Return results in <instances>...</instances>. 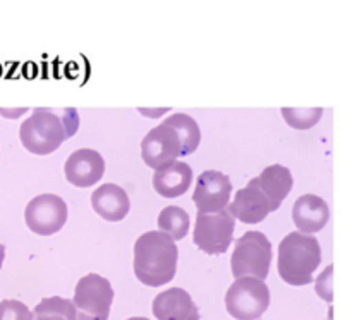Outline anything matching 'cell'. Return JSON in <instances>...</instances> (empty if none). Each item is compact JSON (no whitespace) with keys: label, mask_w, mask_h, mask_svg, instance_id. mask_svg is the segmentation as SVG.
<instances>
[{"label":"cell","mask_w":352,"mask_h":320,"mask_svg":"<svg viewBox=\"0 0 352 320\" xmlns=\"http://www.w3.org/2000/svg\"><path fill=\"white\" fill-rule=\"evenodd\" d=\"M78 110L71 109H34L19 127L23 147L34 155H48L57 150L67 138L78 131Z\"/></svg>","instance_id":"1"},{"label":"cell","mask_w":352,"mask_h":320,"mask_svg":"<svg viewBox=\"0 0 352 320\" xmlns=\"http://www.w3.org/2000/svg\"><path fill=\"white\" fill-rule=\"evenodd\" d=\"M179 248L160 231H148L134 243V274L150 288H158L174 279L177 272Z\"/></svg>","instance_id":"2"},{"label":"cell","mask_w":352,"mask_h":320,"mask_svg":"<svg viewBox=\"0 0 352 320\" xmlns=\"http://www.w3.org/2000/svg\"><path fill=\"white\" fill-rule=\"evenodd\" d=\"M322 264V248L315 236L298 231L287 234L278 244V274L287 284H311L313 272Z\"/></svg>","instance_id":"3"},{"label":"cell","mask_w":352,"mask_h":320,"mask_svg":"<svg viewBox=\"0 0 352 320\" xmlns=\"http://www.w3.org/2000/svg\"><path fill=\"white\" fill-rule=\"evenodd\" d=\"M270 265L272 244L263 233L248 231L236 241V248L230 258L234 277H254L265 281L270 272Z\"/></svg>","instance_id":"4"},{"label":"cell","mask_w":352,"mask_h":320,"mask_svg":"<svg viewBox=\"0 0 352 320\" xmlns=\"http://www.w3.org/2000/svg\"><path fill=\"white\" fill-rule=\"evenodd\" d=\"M71 301L74 305L76 320H109L113 289L109 279L88 274L78 281Z\"/></svg>","instance_id":"5"},{"label":"cell","mask_w":352,"mask_h":320,"mask_svg":"<svg viewBox=\"0 0 352 320\" xmlns=\"http://www.w3.org/2000/svg\"><path fill=\"white\" fill-rule=\"evenodd\" d=\"M226 306L236 320H258L270 306V289L260 279L239 277L226 292Z\"/></svg>","instance_id":"6"},{"label":"cell","mask_w":352,"mask_h":320,"mask_svg":"<svg viewBox=\"0 0 352 320\" xmlns=\"http://www.w3.org/2000/svg\"><path fill=\"white\" fill-rule=\"evenodd\" d=\"M236 219L229 209L217 213H199L196 215L192 239L201 251L208 255H220L229 250L234 239Z\"/></svg>","instance_id":"7"},{"label":"cell","mask_w":352,"mask_h":320,"mask_svg":"<svg viewBox=\"0 0 352 320\" xmlns=\"http://www.w3.org/2000/svg\"><path fill=\"white\" fill-rule=\"evenodd\" d=\"M24 220L34 234L50 236L58 233L67 222V205L60 196L43 193L28 203Z\"/></svg>","instance_id":"8"},{"label":"cell","mask_w":352,"mask_h":320,"mask_svg":"<svg viewBox=\"0 0 352 320\" xmlns=\"http://www.w3.org/2000/svg\"><path fill=\"white\" fill-rule=\"evenodd\" d=\"M141 157L155 171L182 157V145L174 127L165 122L153 127L141 141Z\"/></svg>","instance_id":"9"},{"label":"cell","mask_w":352,"mask_h":320,"mask_svg":"<svg viewBox=\"0 0 352 320\" xmlns=\"http://www.w3.org/2000/svg\"><path fill=\"white\" fill-rule=\"evenodd\" d=\"M232 193V182L229 175L219 171H205L196 181L195 202L199 213H217L227 209Z\"/></svg>","instance_id":"10"},{"label":"cell","mask_w":352,"mask_h":320,"mask_svg":"<svg viewBox=\"0 0 352 320\" xmlns=\"http://www.w3.org/2000/svg\"><path fill=\"white\" fill-rule=\"evenodd\" d=\"M65 179L76 188H89L103 178L105 160L91 148H81L69 155L65 162Z\"/></svg>","instance_id":"11"},{"label":"cell","mask_w":352,"mask_h":320,"mask_svg":"<svg viewBox=\"0 0 352 320\" xmlns=\"http://www.w3.org/2000/svg\"><path fill=\"white\" fill-rule=\"evenodd\" d=\"M151 310L158 320H199L198 306L182 288H170L155 296Z\"/></svg>","instance_id":"12"},{"label":"cell","mask_w":352,"mask_h":320,"mask_svg":"<svg viewBox=\"0 0 352 320\" xmlns=\"http://www.w3.org/2000/svg\"><path fill=\"white\" fill-rule=\"evenodd\" d=\"M229 212L234 219H239L244 224H258L267 219L272 210V203L263 193L258 189L253 179L246 188L239 189L234 196V202L229 205Z\"/></svg>","instance_id":"13"},{"label":"cell","mask_w":352,"mask_h":320,"mask_svg":"<svg viewBox=\"0 0 352 320\" xmlns=\"http://www.w3.org/2000/svg\"><path fill=\"white\" fill-rule=\"evenodd\" d=\"M330 219V209L323 198L316 195H302L292 206V220L301 234L313 236L322 231Z\"/></svg>","instance_id":"14"},{"label":"cell","mask_w":352,"mask_h":320,"mask_svg":"<svg viewBox=\"0 0 352 320\" xmlns=\"http://www.w3.org/2000/svg\"><path fill=\"white\" fill-rule=\"evenodd\" d=\"M91 206L102 219L119 222L129 213L131 202L127 193L119 184L107 182L93 191Z\"/></svg>","instance_id":"15"},{"label":"cell","mask_w":352,"mask_h":320,"mask_svg":"<svg viewBox=\"0 0 352 320\" xmlns=\"http://www.w3.org/2000/svg\"><path fill=\"white\" fill-rule=\"evenodd\" d=\"M192 182V169L186 162L174 160L157 169L153 175V188L162 198H179Z\"/></svg>","instance_id":"16"},{"label":"cell","mask_w":352,"mask_h":320,"mask_svg":"<svg viewBox=\"0 0 352 320\" xmlns=\"http://www.w3.org/2000/svg\"><path fill=\"white\" fill-rule=\"evenodd\" d=\"M253 182L270 200L272 210L275 212V210L280 209V203L291 193L294 179H292L291 171L287 167H284L280 164H274L268 165L258 178H254Z\"/></svg>","instance_id":"17"},{"label":"cell","mask_w":352,"mask_h":320,"mask_svg":"<svg viewBox=\"0 0 352 320\" xmlns=\"http://www.w3.org/2000/svg\"><path fill=\"white\" fill-rule=\"evenodd\" d=\"M167 126L174 127L175 133L179 134V140L182 145V157L195 153L201 141V129L198 122L188 114H174L164 120Z\"/></svg>","instance_id":"18"},{"label":"cell","mask_w":352,"mask_h":320,"mask_svg":"<svg viewBox=\"0 0 352 320\" xmlns=\"http://www.w3.org/2000/svg\"><path fill=\"white\" fill-rule=\"evenodd\" d=\"M189 213L181 206H165L158 215V229L172 241L184 239L189 231Z\"/></svg>","instance_id":"19"},{"label":"cell","mask_w":352,"mask_h":320,"mask_svg":"<svg viewBox=\"0 0 352 320\" xmlns=\"http://www.w3.org/2000/svg\"><path fill=\"white\" fill-rule=\"evenodd\" d=\"M31 313H33V320H76L72 301L60 296L43 298Z\"/></svg>","instance_id":"20"},{"label":"cell","mask_w":352,"mask_h":320,"mask_svg":"<svg viewBox=\"0 0 352 320\" xmlns=\"http://www.w3.org/2000/svg\"><path fill=\"white\" fill-rule=\"evenodd\" d=\"M280 112L289 126L299 131H306L322 119L323 109L322 107H315V109H309V107L302 109V107H298V109H282Z\"/></svg>","instance_id":"21"},{"label":"cell","mask_w":352,"mask_h":320,"mask_svg":"<svg viewBox=\"0 0 352 320\" xmlns=\"http://www.w3.org/2000/svg\"><path fill=\"white\" fill-rule=\"evenodd\" d=\"M0 320H33V313L17 299H3L0 301Z\"/></svg>","instance_id":"22"},{"label":"cell","mask_w":352,"mask_h":320,"mask_svg":"<svg viewBox=\"0 0 352 320\" xmlns=\"http://www.w3.org/2000/svg\"><path fill=\"white\" fill-rule=\"evenodd\" d=\"M3 258H6V246H3V244L0 243V268H2Z\"/></svg>","instance_id":"23"},{"label":"cell","mask_w":352,"mask_h":320,"mask_svg":"<svg viewBox=\"0 0 352 320\" xmlns=\"http://www.w3.org/2000/svg\"><path fill=\"white\" fill-rule=\"evenodd\" d=\"M127 320H148L146 317H131V319H127Z\"/></svg>","instance_id":"24"}]
</instances>
